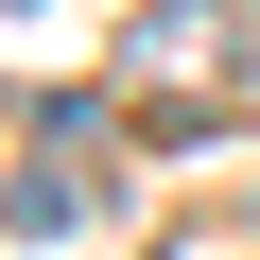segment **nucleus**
Returning <instances> with one entry per match:
<instances>
[{"label": "nucleus", "mask_w": 260, "mask_h": 260, "mask_svg": "<svg viewBox=\"0 0 260 260\" xmlns=\"http://www.w3.org/2000/svg\"><path fill=\"white\" fill-rule=\"evenodd\" d=\"M208 52H225V0H174V18H139V35H121V70H139V87L208 70Z\"/></svg>", "instance_id": "obj_1"}, {"label": "nucleus", "mask_w": 260, "mask_h": 260, "mask_svg": "<svg viewBox=\"0 0 260 260\" xmlns=\"http://www.w3.org/2000/svg\"><path fill=\"white\" fill-rule=\"evenodd\" d=\"M87 208H104V191H87V174H52V139L18 156V191H0V225H35V243H70Z\"/></svg>", "instance_id": "obj_2"}]
</instances>
